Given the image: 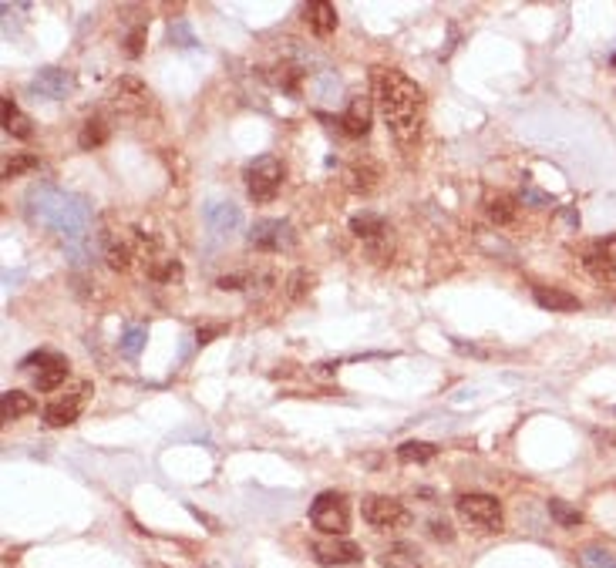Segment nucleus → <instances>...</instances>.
<instances>
[{
  "label": "nucleus",
  "mask_w": 616,
  "mask_h": 568,
  "mask_svg": "<svg viewBox=\"0 0 616 568\" xmlns=\"http://www.w3.org/2000/svg\"><path fill=\"white\" fill-rule=\"evenodd\" d=\"M381 114L391 128V135L401 145H415L424 125V91L418 81H411L405 71H384L378 81Z\"/></svg>",
  "instance_id": "obj_1"
},
{
  "label": "nucleus",
  "mask_w": 616,
  "mask_h": 568,
  "mask_svg": "<svg viewBox=\"0 0 616 568\" xmlns=\"http://www.w3.org/2000/svg\"><path fill=\"white\" fill-rule=\"evenodd\" d=\"M30 219L47 225L57 236L81 239L84 229H88V206L68 192L41 189V192L30 195Z\"/></svg>",
  "instance_id": "obj_2"
},
{
  "label": "nucleus",
  "mask_w": 616,
  "mask_h": 568,
  "mask_svg": "<svg viewBox=\"0 0 616 568\" xmlns=\"http://www.w3.org/2000/svg\"><path fill=\"white\" fill-rule=\"evenodd\" d=\"M310 525L323 531L327 538H344L350 531V504L340 491H323L310 504Z\"/></svg>",
  "instance_id": "obj_3"
},
{
  "label": "nucleus",
  "mask_w": 616,
  "mask_h": 568,
  "mask_svg": "<svg viewBox=\"0 0 616 568\" xmlns=\"http://www.w3.org/2000/svg\"><path fill=\"white\" fill-rule=\"evenodd\" d=\"M455 508H458V518H462L468 528H475V531H502V501L495 498V495H462V498L455 501Z\"/></svg>",
  "instance_id": "obj_4"
},
{
  "label": "nucleus",
  "mask_w": 616,
  "mask_h": 568,
  "mask_svg": "<svg viewBox=\"0 0 616 568\" xmlns=\"http://www.w3.org/2000/svg\"><path fill=\"white\" fill-rule=\"evenodd\" d=\"M280 185H283L280 158L263 155V158H256V162L246 168V192H250L252 202H270L273 195L280 192Z\"/></svg>",
  "instance_id": "obj_5"
},
{
  "label": "nucleus",
  "mask_w": 616,
  "mask_h": 568,
  "mask_svg": "<svg viewBox=\"0 0 616 568\" xmlns=\"http://www.w3.org/2000/svg\"><path fill=\"white\" fill-rule=\"evenodd\" d=\"M88 397H91V384H88V380L68 387L64 394H57L55 401L44 407V424H47V428H68V424H74V420L81 417Z\"/></svg>",
  "instance_id": "obj_6"
},
{
  "label": "nucleus",
  "mask_w": 616,
  "mask_h": 568,
  "mask_svg": "<svg viewBox=\"0 0 616 568\" xmlns=\"http://www.w3.org/2000/svg\"><path fill=\"white\" fill-rule=\"evenodd\" d=\"M361 514L371 528L378 531H398L411 521V512L405 508V501L398 498H384V495H371V498L361 501Z\"/></svg>",
  "instance_id": "obj_7"
},
{
  "label": "nucleus",
  "mask_w": 616,
  "mask_h": 568,
  "mask_svg": "<svg viewBox=\"0 0 616 568\" xmlns=\"http://www.w3.org/2000/svg\"><path fill=\"white\" fill-rule=\"evenodd\" d=\"M108 108L118 111V114H141V111L149 108V101H152V95H149V88L139 81V78H132V74H125V78H118V81L108 88Z\"/></svg>",
  "instance_id": "obj_8"
},
{
  "label": "nucleus",
  "mask_w": 616,
  "mask_h": 568,
  "mask_svg": "<svg viewBox=\"0 0 616 568\" xmlns=\"http://www.w3.org/2000/svg\"><path fill=\"white\" fill-rule=\"evenodd\" d=\"M310 552H313V562L323 568L357 565V562L364 558L361 545H354V541H347V538H317L310 545Z\"/></svg>",
  "instance_id": "obj_9"
},
{
  "label": "nucleus",
  "mask_w": 616,
  "mask_h": 568,
  "mask_svg": "<svg viewBox=\"0 0 616 568\" xmlns=\"http://www.w3.org/2000/svg\"><path fill=\"white\" fill-rule=\"evenodd\" d=\"M250 246L260 252H280L287 246H294V229H290V222L280 219L256 222L250 229Z\"/></svg>",
  "instance_id": "obj_10"
},
{
  "label": "nucleus",
  "mask_w": 616,
  "mask_h": 568,
  "mask_svg": "<svg viewBox=\"0 0 616 568\" xmlns=\"http://www.w3.org/2000/svg\"><path fill=\"white\" fill-rule=\"evenodd\" d=\"M586 269L593 273V279L600 283H616V236L596 239L586 250Z\"/></svg>",
  "instance_id": "obj_11"
},
{
  "label": "nucleus",
  "mask_w": 616,
  "mask_h": 568,
  "mask_svg": "<svg viewBox=\"0 0 616 568\" xmlns=\"http://www.w3.org/2000/svg\"><path fill=\"white\" fill-rule=\"evenodd\" d=\"M30 91L38 97H47V101H61V97H68L74 91V74L64 68H44L34 74Z\"/></svg>",
  "instance_id": "obj_12"
},
{
  "label": "nucleus",
  "mask_w": 616,
  "mask_h": 568,
  "mask_svg": "<svg viewBox=\"0 0 616 568\" xmlns=\"http://www.w3.org/2000/svg\"><path fill=\"white\" fill-rule=\"evenodd\" d=\"M38 370H34V387L38 390H57L64 380H68V360L57 357V353H38Z\"/></svg>",
  "instance_id": "obj_13"
},
{
  "label": "nucleus",
  "mask_w": 616,
  "mask_h": 568,
  "mask_svg": "<svg viewBox=\"0 0 616 568\" xmlns=\"http://www.w3.org/2000/svg\"><path fill=\"white\" fill-rule=\"evenodd\" d=\"M206 225L216 236H233L243 225V216H239V208L233 202H210L206 206Z\"/></svg>",
  "instance_id": "obj_14"
},
{
  "label": "nucleus",
  "mask_w": 616,
  "mask_h": 568,
  "mask_svg": "<svg viewBox=\"0 0 616 568\" xmlns=\"http://www.w3.org/2000/svg\"><path fill=\"white\" fill-rule=\"evenodd\" d=\"M340 131L350 139H364L371 131V101L367 97H354L347 105V111L340 114Z\"/></svg>",
  "instance_id": "obj_15"
},
{
  "label": "nucleus",
  "mask_w": 616,
  "mask_h": 568,
  "mask_svg": "<svg viewBox=\"0 0 616 568\" xmlns=\"http://www.w3.org/2000/svg\"><path fill=\"white\" fill-rule=\"evenodd\" d=\"M304 21H307L317 38H327V34L337 30V7L327 4V0H313V4L304 7Z\"/></svg>",
  "instance_id": "obj_16"
},
{
  "label": "nucleus",
  "mask_w": 616,
  "mask_h": 568,
  "mask_svg": "<svg viewBox=\"0 0 616 568\" xmlns=\"http://www.w3.org/2000/svg\"><path fill=\"white\" fill-rule=\"evenodd\" d=\"M533 300L543 309H549V313H573V309H579V300L573 292L560 290V286H535Z\"/></svg>",
  "instance_id": "obj_17"
},
{
  "label": "nucleus",
  "mask_w": 616,
  "mask_h": 568,
  "mask_svg": "<svg viewBox=\"0 0 616 568\" xmlns=\"http://www.w3.org/2000/svg\"><path fill=\"white\" fill-rule=\"evenodd\" d=\"M384 568H421V548L415 541H394L381 555Z\"/></svg>",
  "instance_id": "obj_18"
},
{
  "label": "nucleus",
  "mask_w": 616,
  "mask_h": 568,
  "mask_svg": "<svg viewBox=\"0 0 616 568\" xmlns=\"http://www.w3.org/2000/svg\"><path fill=\"white\" fill-rule=\"evenodd\" d=\"M105 263L115 273H128L132 263H135V246L125 236H108L105 239Z\"/></svg>",
  "instance_id": "obj_19"
},
{
  "label": "nucleus",
  "mask_w": 616,
  "mask_h": 568,
  "mask_svg": "<svg viewBox=\"0 0 616 568\" xmlns=\"http://www.w3.org/2000/svg\"><path fill=\"white\" fill-rule=\"evenodd\" d=\"M381 179V168L371 162V158H361V162H354V165L347 168V185L350 192H371L374 185H378Z\"/></svg>",
  "instance_id": "obj_20"
},
{
  "label": "nucleus",
  "mask_w": 616,
  "mask_h": 568,
  "mask_svg": "<svg viewBox=\"0 0 616 568\" xmlns=\"http://www.w3.org/2000/svg\"><path fill=\"white\" fill-rule=\"evenodd\" d=\"M350 233L357 239H364L367 246H374V242H381V239H388V222L381 219V216H371V212H364V216H357V219L350 222Z\"/></svg>",
  "instance_id": "obj_21"
},
{
  "label": "nucleus",
  "mask_w": 616,
  "mask_h": 568,
  "mask_svg": "<svg viewBox=\"0 0 616 568\" xmlns=\"http://www.w3.org/2000/svg\"><path fill=\"white\" fill-rule=\"evenodd\" d=\"M485 212L495 225H512L516 222V212H518V202L512 199L509 192H495L485 199Z\"/></svg>",
  "instance_id": "obj_22"
},
{
  "label": "nucleus",
  "mask_w": 616,
  "mask_h": 568,
  "mask_svg": "<svg viewBox=\"0 0 616 568\" xmlns=\"http://www.w3.org/2000/svg\"><path fill=\"white\" fill-rule=\"evenodd\" d=\"M4 131L14 135V139H30V118L21 114L14 97H4Z\"/></svg>",
  "instance_id": "obj_23"
},
{
  "label": "nucleus",
  "mask_w": 616,
  "mask_h": 568,
  "mask_svg": "<svg viewBox=\"0 0 616 568\" xmlns=\"http://www.w3.org/2000/svg\"><path fill=\"white\" fill-rule=\"evenodd\" d=\"M108 141V122L105 118H88L81 125V135H78V145H81L84 152H91V148H98V145H105Z\"/></svg>",
  "instance_id": "obj_24"
},
{
  "label": "nucleus",
  "mask_w": 616,
  "mask_h": 568,
  "mask_svg": "<svg viewBox=\"0 0 616 568\" xmlns=\"http://www.w3.org/2000/svg\"><path fill=\"white\" fill-rule=\"evenodd\" d=\"M434 454H438V447L428 441H405L398 447V461H401V464H424V461H432Z\"/></svg>",
  "instance_id": "obj_25"
},
{
  "label": "nucleus",
  "mask_w": 616,
  "mask_h": 568,
  "mask_svg": "<svg viewBox=\"0 0 616 568\" xmlns=\"http://www.w3.org/2000/svg\"><path fill=\"white\" fill-rule=\"evenodd\" d=\"M313 286H317V276H313L310 269H294L290 279H287V296H290L294 303H300V300H307L310 292H313Z\"/></svg>",
  "instance_id": "obj_26"
},
{
  "label": "nucleus",
  "mask_w": 616,
  "mask_h": 568,
  "mask_svg": "<svg viewBox=\"0 0 616 568\" xmlns=\"http://www.w3.org/2000/svg\"><path fill=\"white\" fill-rule=\"evenodd\" d=\"M34 411V397L24 394V390H7L4 394V420H17Z\"/></svg>",
  "instance_id": "obj_27"
},
{
  "label": "nucleus",
  "mask_w": 616,
  "mask_h": 568,
  "mask_svg": "<svg viewBox=\"0 0 616 568\" xmlns=\"http://www.w3.org/2000/svg\"><path fill=\"white\" fill-rule=\"evenodd\" d=\"M579 562H583V568H616V555L603 545H586L579 552Z\"/></svg>",
  "instance_id": "obj_28"
},
{
  "label": "nucleus",
  "mask_w": 616,
  "mask_h": 568,
  "mask_svg": "<svg viewBox=\"0 0 616 568\" xmlns=\"http://www.w3.org/2000/svg\"><path fill=\"white\" fill-rule=\"evenodd\" d=\"M549 514L560 521L562 528H576V525H583V512H576V508H569L566 501L560 498H552L549 501Z\"/></svg>",
  "instance_id": "obj_29"
},
{
  "label": "nucleus",
  "mask_w": 616,
  "mask_h": 568,
  "mask_svg": "<svg viewBox=\"0 0 616 568\" xmlns=\"http://www.w3.org/2000/svg\"><path fill=\"white\" fill-rule=\"evenodd\" d=\"M30 168H38V155L21 152V155H14V158H7V165H4V179H17V175H24V172H30Z\"/></svg>",
  "instance_id": "obj_30"
},
{
  "label": "nucleus",
  "mask_w": 616,
  "mask_h": 568,
  "mask_svg": "<svg viewBox=\"0 0 616 568\" xmlns=\"http://www.w3.org/2000/svg\"><path fill=\"white\" fill-rule=\"evenodd\" d=\"M141 347H145V330H141V326H132V330H125L122 343H118L122 357H139Z\"/></svg>",
  "instance_id": "obj_31"
},
{
  "label": "nucleus",
  "mask_w": 616,
  "mask_h": 568,
  "mask_svg": "<svg viewBox=\"0 0 616 568\" xmlns=\"http://www.w3.org/2000/svg\"><path fill=\"white\" fill-rule=\"evenodd\" d=\"M522 202H529V206H535V208L552 206V199H549L546 192H539V189H533V185H526V189H522Z\"/></svg>",
  "instance_id": "obj_32"
},
{
  "label": "nucleus",
  "mask_w": 616,
  "mask_h": 568,
  "mask_svg": "<svg viewBox=\"0 0 616 568\" xmlns=\"http://www.w3.org/2000/svg\"><path fill=\"white\" fill-rule=\"evenodd\" d=\"M428 531H432L434 541H451V538H455V531H451V525L445 521V518H434L432 525H428Z\"/></svg>",
  "instance_id": "obj_33"
},
{
  "label": "nucleus",
  "mask_w": 616,
  "mask_h": 568,
  "mask_svg": "<svg viewBox=\"0 0 616 568\" xmlns=\"http://www.w3.org/2000/svg\"><path fill=\"white\" fill-rule=\"evenodd\" d=\"M168 38H172V41H179V47H192V44H196V38L189 34L185 24H172V28H168Z\"/></svg>",
  "instance_id": "obj_34"
},
{
  "label": "nucleus",
  "mask_w": 616,
  "mask_h": 568,
  "mask_svg": "<svg viewBox=\"0 0 616 568\" xmlns=\"http://www.w3.org/2000/svg\"><path fill=\"white\" fill-rule=\"evenodd\" d=\"M280 74H273V81L280 84V88H287V91H296V78H300V71L294 68H277Z\"/></svg>",
  "instance_id": "obj_35"
},
{
  "label": "nucleus",
  "mask_w": 616,
  "mask_h": 568,
  "mask_svg": "<svg viewBox=\"0 0 616 568\" xmlns=\"http://www.w3.org/2000/svg\"><path fill=\"white\" fill-rule=\"evenodd\" d=\"M141 41H145V28H135L132 34H128L125 55H128V57H139V55H141Z\"/></svg>",
  "instance_id": "obj_36"
},
{
  "label": "nucleus",
  "mask_w": 616,
  "mask_h": 568,
  "mask_svg": "<svg viewBox=\"0 0 616 568\" xmlns=\"http://www.w3.org/2000/svg\"><path fill=\"white\" fill-rule=\"evenodd\" d=\"M219 333H226L223 323H216V326H199V330H196V343H210L212 336H219Z\"/></svg>",
  "instance_id": "obj_37"
},
{
  "label": "nucleus",
  "mask_w": 616,
  "mask_h": 568,
  "mask_svg": "<svg viewBox=\"0 0 616 568\" xmlns=\"http://www.w3.org/2000/svg\"><path fill=\"white\" fill-rule=\"evenodd\" d=\"M216 286H219V290H243V286H246V276H223Z\"/></svg>",
  "instance_id": "obj_38"
},
{
  "label": "nucleus",
  "mask_w": 616,
  "mask_h": 568,
  "mask_svg": "<svg viewBox=\"0 0 616 568\" xmlns=\"http://www.w3.org/2000/svg\"><path fill=\"white\" fill-rule=\"evenodd\" d=\"M610 64H613V68H616V55H613V57H610Z\"/></svg>",
  "instance_id": "obj_39"
}]
</instances>
